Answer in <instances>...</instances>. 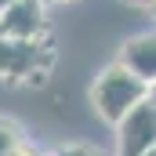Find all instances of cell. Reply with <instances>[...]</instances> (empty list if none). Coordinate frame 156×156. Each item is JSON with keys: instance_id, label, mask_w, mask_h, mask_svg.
<instances>
[{"instance_id": "1", "label": "cell", "mask_w": 156, "mask_h": 156, "mask_svg": "<svg viewBox=\"0 0 156 156\" xmlns=\"http://www.w3.org/2000/svg\"><path fill=\"white\" fill-rule=\"evenodd\" d=\"M142 98H149V83L134 76L123 62H109L105 69H98V76L91 80V109L94 116L109 127H116Z\"/></svg>"}, {"instance_id": "2", "label": "cell", "mask_w": 156, "mask_h": 156, "mask_svg": "<svg viewBox=\"0 0 156 156\" xmlns=\"http://www.w3.org/2000/svg\"><path fill=\"white\" fill-rule=\"evenodd\" d=\"M55 66V51H51V37L40 40H15L0 37V80L11 87H26V83H40Z\"/></svg>"}, {"instance_id": "3", "label": "cell", "mask_w": 156, "mask_h": 156, "mask_svg": "<svg viewBox=\"0 0 156 156\" xmlns=\"http://www.w3.org/2000/svg\"><path fill=\"white\" fill-rule=\"evenodd\" d=\"M116 156H142L156 145V98H142L116 127Z\"/></svg>"}, {"instance_id": "4", "label": "cell", "mask_w": 156, "mask_h": 156, "mask_svg": "<svg viewBox=\"0 0 156 156\" xmlns=\"http://www.w3.org/2000/svg\"><path fill=\"white\" fill-rule=\"evenodd\" d=\"M47 4L44 0H15L0 11V37L15 40H40L47 37Z\"/></svg>"}, {"instance_id": "5", "label": "cell", "mask_w": 156, "mask_h": 156, "mask_svg": "<svg viewBox=\"0 0 156 156\" xmlns=\"http://www.w3.org/2000/svg\"><path fill=\"white\" fill-rule=\"evenodd\" d=\"M116 62H123L134 76H142L153 87L156 83V26L153 29H142V33H131V37L120 44Z\"/></svg>"}, {"instance_id": "6", "label": "cell", "mask_w": 156, "mask_h": 156, "mask_svg": "<svg viewBox=\"0 0 156 156\" xmlns=\"http://www.w3.org/2000/svg\"><path fill=\"white\" fill-rule=\"evenodd\" d=\"M29 134H26V127L18 123L15 116H7V113H0V156H7L15 145H22Z\"/></svg>"}, {"instance_id": "7", "label": "cell", "mask_w": 156, "mask_h": 156, "mask_svg": "<svg viewBox=\"0 0 156 156\" xmlns=\"http://www.w3.org/2000/svg\"><path fill=\"white\" fill-rule=\"evenodd\" d=\"M51 156H116L105 145H94V142H62Z\"/></svg>"}, {"instance_id": "8", "label": "cell", "mask_w": 156, "mask_h": 156, "mask_svg": "<svg viewBox=\"0 0 156 156\" xmlns=\"http://www.w3.org/2000/svg\"><path fill=\"white\" fill-rule=\"evenodd\" d=\"M47 7H66V4H76V0H44Z\"/></svg>"}, {"instance_id": "9", "label": "cell", "mask_w": 156, "mask_h": 156, "mask_svg": "<svg viewBox=\"0 0 156 156\" xmlns=\"http://www.w3.org/2000/svg\"><path fill=\"white\" fill-rule=\"evenodd\" d=\"M123 4H131V7H149L153 0H123Z\"/></svg>"}, {"instance_id": "10", "label": "cell", "mask_w": 156, "mask_h": 156, "mask_svg": "<svg viewBox=\"0 0 156 156\" xmlns=\"http://www.w3.org/2000/svg\"><path fill=\"white\" fill-rule=\"evenodd\" d=\"M145 11H149V18H153V26H156V0L149 4V7H145Z\"/></svg>"}, {"instance_id": "11", "label": "cell", "mask_w": 156, "mask_h": 156, "mask_svg": "<svg viewBox=\"0 0 156 156\" xmlns=\"http://www.w3.org/2000/svg\"><path fill=\"white\" fill-rule=\"evenodd\" d=\"M7 4H15V0H0V11H4V7H7Z\"/></svg>"}, {"instance_id": "12", "label": "cell", "mask_w": 156, "mask_h": 156, "mask_svg": "<svg viewBox=\"0 0 156 156\" xmlns=\"http://www.w3.org/2000/svg\"><path fill=\"white\" fill-rule=\"evenodd\" d=\"M142 156H156V145H153V149H149V153H142Z\"/></svg>"}, {"instance_id": "13", "label": "cell", "mask_w": 156, "mask_h": 156, "mask_svg": "<svg viewBox=\"0 0 156 156\" xmlns=\"http://www.w3.org/2000/svg\"><path fill=\"white\" fill-rule=\"evenodd\" d=\"M149 94H153V98H156V83H153V87H149Z\"/></svg>"}, {"instance_id": "14", "label": "cell", "mask_w": 156, "mask_h": 156, "mask_svg": "<svg viewBox=\"0 0 156 156\" xmlns=\"http://www.w3.org/2000/svg\"><path fill=\"white\" fill-rule=\"evenodd\" d=\"M47 156H51V153H47Z\"/></svg>"}]
</instances>
